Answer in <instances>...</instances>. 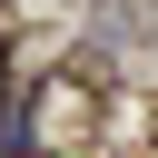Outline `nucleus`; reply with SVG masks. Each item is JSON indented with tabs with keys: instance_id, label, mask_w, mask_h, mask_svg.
Here are the masks:
<instances>
[{
	"instance_id": "nucleus-1",
	"label": "nucleus",
	"mask_w": 158,
	"mask_h": 158,
	"mask_svg": "<svg viewBox=\"0 0 158 158\" xmlns=\"http://www.w3.org/2000/svg\"><path fill=\"white\" fill-rule=\"evenodd\" d=\"M20 148H30V118H20V99H10V109H0V158H20Z\"/></svg>"
},
{
	"instance_id": "nucleus-2",
	"label": "nucleus",
	"mask_w": 158,
	"mask_h": 158,
	"mask_svg": "<svg viewBox=\"0 0 158 158\" xmlns=\"http://www.w3.org/2000/svg\"><path fill=\"white\" fill-rule=\"evenodd\" d=\"M0 109H10V89H0Z\"/></svg>"
}]
</instances>
